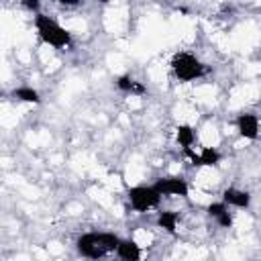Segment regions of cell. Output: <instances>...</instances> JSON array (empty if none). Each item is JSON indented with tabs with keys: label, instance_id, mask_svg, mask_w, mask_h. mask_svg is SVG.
<instances>
[{
	"label": "cell",
	"instance_id": "obj_4",
	"mask_svg": "<svg viewBox=\"0 0 261 261\" xmlns=\"http://www.w3.org/2000/svg\"><path fill=\"white\" fill-rule=\"evenodd\" d=\"M128 198H130L133 208L139 210V212H143V210H147V208H151V206H155V204L159 202V194H157L153 188H149V186L130 188Z\"/></svg>",
	"mask_w": 261,
	"mask_h": 261
},
{
	"label": "cell",
	"instance_id": "obj_10",
	"mask_svg": "<svg viewBox=\"0 0 261 261\" xmlns=\"http://www.w3.org/2000/svg\"><path fill=\"white\" fill-rule=\"evenodd\" d=\"M12 96L18 98V100H22V102H33V104H39V102H41L39 94H37L33 88H16V90L12 92Z\"/></svg>",
	"mask_w": 261,
	"mask_h": 261
},
{
	"label": "cell",
	"instance_id": "obj_11",
	"mask_svg": "<svg viewBox=\"0 0 261 261\" xmlns=\"http://www.w3.org/2000/svg\"><path fill=\"white\" fill-rule=\"evenodd\" d=\"M157 224L161 228H165L167 232H175V224H177V216L173 212H161L157 218Z\"/></svg>",
	"mask_w": 261,
	"mask_h": 261
},
{
	"label": "cell",
	"instance_id": "obj_7",
	"mask_svg": "<svg viewBox=\"0 0 261 261\" xmlns=\"http://www.w3.org/2000/svg\"><path fill=\"white\" fill-rule=\"evenodd\" d=\"M116 255L122 261H139L141 259V249H139V245L135 241H118Z\"/></svg>",
	"mask_w": 261,
	"mask_h": 261
},
{
	"label": "cell",
	"instance_id": "obj_8",
	"mask_svg": "<svg viewBox=\"0 0 261 261\" xmlns=\"http://www.w3.org/2000/svg\"><path fill=\"white\" fill-rule=\"evenodd\" d=\"M222 196H224L226 204H232V206H239V208H247L249 202H251V196L247 192H241V190H234V188H228Z\"/></svg>",
	"mask_w": 261,
	"mask_h": 261
},
{
	"label": "cell",
	"instance_id": "obj_6",
	"mask_svg": "<svg viewBox=\"0 0 261 261\" xmlns=\"http://www.w3.org/2000/svg\"><path fill=\"white\" fill-rule=\"evenodd\" d=\"M237 124H239V133H241L245 139H257V130H259L257 116H253V114H243V116H239Z\"/></svg>",
	"mask_w": 261,
	"mask_h": 261
},
{
	"label": "cell",
	"instance_id": "obj_15",
	"mask_svg": "<svg viewBox=\"0 0 261 261\" xmlns=\"http://www.w3.org/2000/svg\"><path fill=\"white\" fill-rule=\"evenodd\" d=\"M218 222H220L222 226H226V228H228V226L232 224V218L228 216V212H224V214H220V216H218Z\"/></svg>",
	"mask_w": 261,
	"mask_h": 261
},
{
	"label": "cell",
	"instance_id": "obj_2",
	"mask_svg": "<svg viewBox=\"0 0 261 261\" xmlns=\"http://www.w3.org/2000/svg\"><path fill=\"white\" fill-rule=\"evenodd\" d=\"M35 24H37V31H39V35H41V39L45 43H49L53 47H65V45L71 43L69 33L63 27H59L53 18H49L45 14H37L35 16Z\"/></svg>",
	"mask_w": 261,
	"mask_h": 261
},
{
	"label": "cell",
	"instance_id": "obj_14",
	"mask_svg": "<svg viewBox=\"0 0 261 261\" xmlns=\"http://www.w3.org/2000/svg\"><path fill=\"white\" fill-rule=\"evenodd\" d=\"M224 212H226V206H224V204H210V206H208V214L214 216V218H218V216L224 214Z\"/></svg>",
	"mask_w": 261,
	"mask_h": 261
},
{
	"label": "cell",
	"instance_id": "obj_5",
	"mask_svg": "<svg viewBox=\"0 0 261 261\" xmlns=\"http://www.w3.org/2000/svg\"><path fill=\"white\" fill-rule=\"evenodd\" d=\"M153 190L159 194V196H181V198H186L188 196V184L184 181V179H179V177H165V179H159L155 186H153Z\"/></svg>",
	"mask_w": 261,
	"mask_h": 261
},
{
	"label": "cell",
	"instance_id": "obj_12",
	"mask_svg": "<svg viewBox=\"0 0 261 261\" xmlns=\"http://www.w3.org/2000/svg\"><path fill=\"white\" fill-rule=\"evenodd\" d=\"M198 159H200V165H216L220 161V153L216 149L206 147V149H202V153L198 155Z\"/></svg>",
	"mask_w": 261,
	"mask_h": 261
},
{
	"label": "cell",
	"instance_id": "obj_17",
	"mask_svg": "<svg viewBox=\"0 0 261 261\" xmlns=\"http://www.w3.org/2000/svg\"><path fill=\"white\" fill-rule=\"evenodd\" d=\"M61 4H77L75 0H61Z\"/></svg>",
	"mask_w": 261,
	"mask_h": 261
},
{
	"label": "cell",
	"instance_id": "obj_13",
	"mask_svg": "<svg viewBox=\"0 0 261 261\" xmlns=\"http://www.w3.org/2000/svg\"><path fill=\"white\" fill-rule=\"evenodd\" d=\"M116 86H118V90H122V92H133V88H135V80H130L128 75H120L118 82H116Z\"/></svg>",
	"mask_w": 261,
	"mask_h": 261
},
{
	"label": "cell",
	"instance_id": "obj_3",
	"mask_svg": "<svg viewBox=\"0 0 261 261\" xmlns=\"http://www.w3.org/2000/svg\"><path fill=\"white\" fill-rule=\"evenodd\" d=\"M171 65H173L175 75H177L179 80H184V82H190V80H196V77L204 75V65H202L196 57H192V55H188V53L175 55L173 61H171Z\"/></svg>",
	"mask_w": 261,
	"mask_h": 261
},
{
	"label": "cell",
	"instance_id": "obj_1",
	"mask_svg": "<svg viewBox=\"0 0 261 261\" xmlns=\"http://www.w3.org/2000/svg\"><path fill=\"white\" fill-rule=\"evenodd\" d=\"M118 241L120 239L116 234H112V232H88V234L77 239V251L84 257L100 259V257L116 251Z\"/></svg>",
	"mask_w": 261,
	"mask_h": 261
},
{
	"label": "cell",
	"instance_id": "obj_16",
	"mask_svg": "<svg viewBox=\"0 0 261 261\" xmlns=\"http://www.w3.org/2000/svg\"><path fill=\"white\" fill-rule=\"evenodd\" d=\"M24 6H27V8H31V10H37V8H39V2H37V0H27V2H24Z\"/></svg>",
	"mask_w": 261,
	"mask_h": 261
},
{
	"label": "cell",
	"instance_id": "obj_9",
	"mask_svg": "<svg viewBox=\"0 0 261 261\" xmlns=\"http://www.w3.org/2000/svg\"><path fill=\"white\" fill-rule=\"evenodd\" d=\"M177 133V143L184 147V149H190V145L194 143V130L188 126V124H179L177 128H175Z\"/></svg>",
	"mask_w": 261,
	"mask_h": 261
}]
</instances>
